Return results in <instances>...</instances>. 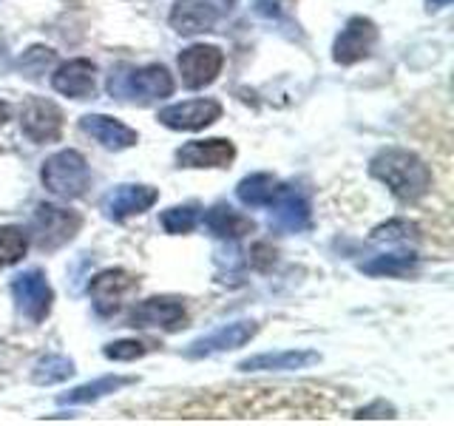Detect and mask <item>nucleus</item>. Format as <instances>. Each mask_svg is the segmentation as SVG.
<instances>
[{
    "mask_svg": "<svg viewBox=\"0 0 454 426\" xmlns=\"http://www.w3.org/2000/svg\"><path fill=\"white\" fill-rule=\"evenodd\" d=\"M74 375V361L66 359V355H46L35 364V383H60L66 378Z\"/></svg>",
    "mask_w": 454,
    "mask_h": 426,
    "instance_id": "23",
    "label": "nucleus"
},
{
    "mask_svg": "<svg viewBox=\"0 0 454 426\" xmlns=\"http://www.w3.org/2000/svg\"><path fill=\"white\" fill-rule=\"evenodd\" d=\"M28 248V239L20 227H0V267H9V264H18L23 259V253Z\"/></svg>",
    "mask_w": 454,
    "mask_h": 426,
    "instance_id": "24",
    "label": "nucleus"
},
{
    "mask_svg": "<svg viewBox=\"0 0 454 426\" xmlns=\"http://www.w3.org/2000/svg\"><path fill=\"white\" fill-rule=\"evenodd\" d=\"M137 288V279L128 270H103L89 284L91 298L99 312H114L120 307V298Z\"/></svg>",
    "mask_w": 454,
    "mask_h": 426,
    "instance_id": "14",
    "label": "nucleus"
},
{
    "mask_svg": "<svg viewBox=\"0 0 454 426\" xmlns=\"http://www.w3.org/2000/svg\"><path fill=\"white\" fill-rule=\"evenodd\" d=\"M23 134L32 139V142H54L63 131V111L57 108L51 99H28L26 108H23Z\"/></svg>",
    "mask_w": 454,
    "mask_h": 426,
    "instance_id": "9",
    "label": "nucleus"
},
{
    "mask_svg": "<svg viewBox=\"0 0 454 426\" xmlns=\"http://www.w3.org/2000/svg\"><path fill=\"white\" fill-rule=\"evenodd\" d=\"M51 85L66 97L85 99L94 91V66L89 60H68L54 71Z\"/></svg>",
    "mask_w": 454,
    "mask_h": 426,
    "instance_id": "18",
    "label": "nucleus"
},
{
    "mask_svg": "<svg viewBox=\"0 0 454 426\" xmlns=\"http://www.w3.org/2000/svg\"><path fill=\"white\" fill-rule=\"evenodd\" d=\"M151 347L142 344V341H114V344H108L103 352H106V359H111V361H137Z\"/></svg>",
    "mask_w": 454,
    "mask_h": 426,
    "instance_id": "27",
    "label": "nucleus"
},
{
    "mask_svg": "<svg viewBox=\"0 0 454 426\" xmlns=\"http://www.w3.org/2000/svg\"><path fill=\"white\" fill-rule=\"evenodd\" d=\"M12 296H14V302H18V310L28 321L46 319L49 310H51V298H54L49 281L40 270H26V273H20L18 279H14Z\"/></svg>",
    "mask_w": 454,
    "mask_h": 426,
    "instance_id": "4",
    "label": "nucleus"
},
{
    "mask_svg": "<svg viewBox=\"0 0 454 426\" xmlns=\"http://www.w3.org/2000/svg\"><path fill=\"white\" fill-rule=\"evenodd\" d=\"M451 0H429V9H440V6H449Z\"/></svg>",
    "mask_w": 454,
    "mask_h": 426,
    "instance_id": "33",
    "label": "nucleus"
},
{
    "mask_svg": "<svg viewBox=\"0 0 454 426\" xmlns=\"http://www.w3.org/2000/svg\"><path fill=\"white\" fill-rule=\"evenodd\" d=\"M290 4H293V0H253V9L267 20H278V18L287 14Z\"/></svg>",
    "mask_w": 454,
    "mask_h": 426,
    "instance_id": "29",
    "label": "nucleus"
},
{
    "mask_svg": "<svg viewBox=\"0 0 454 426\" xmlns=\"http://www.w3.org/2000/svg\"><path fill=\"white\" fill-rule=\"evenodd\" d=\"M281 191H284V185L273 174H250V177H245L239 182L236 196L245 205L259 208V205H273L276 199L281 196Z\"/></svg>",
    "mask_w": 454,
    "mask_h": 426,
    "instance_id": "21",
    "label": "nucleus"
},
{
    "mask_svg": "<svg viewBox=\"0 0 454 426\" xmlns=\"http://www.w3.org/2000/svg\"><path fill=\"white\" fill-rule=\"evenodd\" d=\"M160 193L151 185H120L117 191H111L103 199V210L108 219H128V217H137V213L148 210Z\"/></svg>",
    "mask_w": 454,
    "mask_h": 426,
    "instance_id": "13",
    "label": "nucleus"
},
{
    "mask_svg": "<svg viewBox=\"0 0 454 426\" xmlns=\"http://www.w3.org/2000/svg\"><path fill=\"white\" fill-rule=\"evenodd\" d=\"M378 241H397V239H409V236H415V225H409L403 219H395V222H387V225H380L375 227V233H372Z\"/></svg>",
    "mask_w": 454,
    "mask_h": 426,
    "instance_id": "28",
    "label": "nucleus"
},
{
    "mask_svg": "<svg viewBox=\"0 0 454 426\" xmlns=\"http://www.w3.org/2000/svg\"><path fill=\"white\" fill-rule=\"evenodd\" d=\"M369 174L380 179L397 199H403V202H415V199H420L432 185V174H429V168L423 165L420 156L409 154L403 148H387L375 154L372 162H369Z\"/></svg>",
    "mask_w": 454,
    "mask_h": 426,
    "instance_id": "1",
    "label": "nucleus"
},
{
    "mask_svg": "<svg viewBox=\"0 0 454 426\" xmlns=\"http://www.w3.org/2000/svg\"><path fill=\"white\" fill-rule=\"evenodd\" d=\"M9 120V106L6 103H0V125H4Z\"/></svg>",
    "mask_w": 454,
    "mask_h": 426,
    "instance_id": "32",
    "label": "nucleus"
},
{
    "mask_svg": "<svg viewBox=\"0 0 454 426\" xmlns=\"http://www.w3.org/2000/svg\"><path fill=\"white\" fill-rule=\"evenodd\" d=\"M80 225H82V219L74 210H66L57 205H37L35 219H32L35 239L43 250H54V248L66 245L68 239H74Z\"/></svg>",
    "mask_w": 454,
    "mask_h": 426,
    "instance_id": "3",
    "label": "nucleus"
},
{
    "mask_svg": "<svg viewBox=\"0 0 454 426\" xmlns=\"http://www.w3.org/2000/svg\"><path fill=\"white\" fill-rule=\"evenodd\" d=\"M80 128L85 134H91L99 146L114 148V151H122V148H131L137 146V131L134 128L122 125L120 120L106 117V114H85L80 120Z\"/></svg>",
    "mask_w": 454,
    "mask_h": 426,
    "instance_id": "15",
    "label": "nucleus"
},
{
    "mask_svg": "<svg viewBox=\"0 0 454 426\" xmlns=\"http://www.w3.org/2000/svg\"><path fill=\"white\" fill-rule=\"evenodd\" d=\"M270 262H276V250H270V245H255L253 248V264L255 267H270Z\"/></svg>",
    "mask_w": 454,
    "mask_h": 426,
    "instance_id": "31",
    "label": "nucleus"
},
{
    "mask_svg": "<svg viewBox=\"0 0 454 426\" xmlns=\"http://www.w3.org/2000/svg\"><path fill=\"white\" fill-rule=\"evenodd\" d=\"M205 225H207V231L219 239H241V236L253 233V219L241 217L239 210L227 208V205L210 208L205 213Z\"/></svg>",
    "mask_w": 454,
    "mask_h": 426,
    "instance_id": "20",
    "label": "nucleus"
},
{
    "mask_svg": "<svg viewBox=\"0 0 454 426\" xmlns=\"http://www.w3.org/2000/svg\"><path fill=\"white\" fill-rule=\"evenodd\" d=\"M188 312H184V304L179 298H170V296H153L145 298L142 304H137L131 310V327H139V330H151V327H160V330L174 333L184 324Z\"/></svg>",
    "mask_w": 454,
    "mask_h": 426,
    "instance_id": "5",
    "label": "nucleus"
},
{
    "mask_svg": "<svg viewBox=\"0 0 454 426\" xmlns=\"http://www.w3.org/2000/svg\"><path fill=\"white\" fill-rule=\"evenodd\" d=\"M375 40H378V28L372 20L369 18H349L347 26L340 28L335 46H333L335 63L352 66V63L364 60V57H369V51H372Z\"/></svg>",
    "mask_w": 454,
    "mask_h": 426,
    "instance_id": "6",
    "label": "nucleus"
},
{
    "mask_svg": "<svg viewBox=\"0 0 454 426\" xmlns=\"http://www.w3.org/2000/svg\"><path fill=\"white\" fill-rule=\"evenodd\" d=\"M111 91L139 97L142 103H151V99H162L174 91V80H170L165 66H145V68L131 71V75L125 77V85H111Z\"/></svg>",
    "mask_w": 454,
    "mask_h": 426,
    "instance_id": "10",
    "label": "nucleus"
},
{
    "mask_svg": "<svg viewBox=\"0 0 454 426\" xmlns=\"http://www.w3.org/2000/svg\"><path fill=\"white\" fill-rule=\"evenodd\" d=\"M43 185L60 199H77L89 188V165L77 151H60L43 165Z\"/></svg>",
    "mask_w": 454,
    "mask_h": 426,
    "instance_id": "2",
    "label": "nucleus"
},
{
    "mask_svg": "<svg viewBox=\"0 0 454 426\" xmlns=\"http://www.w3.org/2000/svg\"><path fill=\"white\" fill-rule=\"evenodd\" d=\"M219 12L213 9L207 0H179V4L170 9V26L174 32L191 37V35H202L207 28H213Z\"/></svg>",
    "mask_w": 454,
    "mask_h": 426,
    "instance_id": "16",
    "label": "nucleus"
},
{
    "mask_svg": "<svg viewBox=\"0 0 454 426\" xmlns=\"http://www.w3.org/2000/svg\"><path fill=\"white\" fill-rule=\"evenodd\" d=\"M199 225V208L182 205V208H168L162 213V227L168 233H191Z\"/></svg>",
    "mask_w": 454,
    "mask_h": 426,
    "instance_id": "26",
    "label": "nucleus"
},
{
    "mask_svg": "<svg viewBox=\"0 0 454 426\" xmlns=\"http://www.w3.org/2000/svg\"><path fill=\"white\" fill-rule=\"evenodd\" d=\"M411 264H415V256L411 253H389V256H378V259L364 264V273L372 276H406Z\"/></svg>",
    "mask_w": 454,
    "mask_h": 426,
    "instance_id": "25",
    "label": "nucleus"
},
{
    "mask_svg": "<svg viewBox=\"0 0 454 426\" xmlns=\"http://www.w3.org/2000/svg\"><path fill=\"white\" fill-rule=\"evenodd\" d=\"M355 418H395V409L389 406V404H383V401H378L375 406H366V409H361L358 415Z\"/></svg>",
    "mask_w": 454,
    "mask_h": 426,
    "instance_id": "30",
    "label": "nucleus"
},
{
    "mask_svg": "<svg viewBox=\"0 0 454 426\" xmlns=\"http://www.w3.org/2000/svg\"><path fill=\"white\" fill-rule=\"evenodd\" d=\"M233 156L236 148L227 139H193L179 148L176 162L182 168H227Z\"/></svg>",
    "mask_w": 454,
    "mask_h": 426,
    "instance_id": "12",
    "label": "nucleus"
},
{
    "mask_svg": "<svg viewBox=\"0 0 454 426\" xmlns=\"http://www.w3.org/2000/svg\"><path fill=\"white\" fill-rule=\"evenodd\" d=\"M222 117V106L216 99H191V103H176L160 111V122L174 128V131H199Z\"/></svg>",
    "mask_w": 454,
    "mask_h": 426,
    "instance_id": "8",
    "label": "nucleus"
},
{
    "mask_svg": "<svg viewBox=\"0 0 454 426\" xmlns=\"http://www.w3.org/2000/svg\"><path fill=\"white\" fill-rule=\"evenodd\" d=\"M128 383H134V378H125V375H106L94 383H82V387L71 390L68 395H60V404H91V401H99L103 395L108 392H117Z\"/></svg>",
    "mask_w": 454,
    "mask_h": 426,
    "instance_id": "22",
    "label": "nucleus"
},
{
    "mask_svg": "<svg viewBox=\"0 0 454 426\" xmlns=\"http://www.w3.org/2000/svg\"><path fill=\"white\" fill-rule=\"evenodd\" d=\"M321 355L312 350H284V352H262L253 355V359H245L239 364L241 373H284V369H304L309 364H318Z\"/></svg>",
    "mask_w": 454,
    "mask_h": 426,
    "instance_id": "17",
    "label": "nucleus"
},
{
    "mask_svg": "<svg viewBox=\"0 0 454 426\" xmlns=\"http://www.w3.org/2000/svg\"><path fill=\"white\" fill-rule=\"evenodd\" d=\"M273 205H276L273 225L278 227V231L298 233V231H304V227L309 225V205H307V199L301 193L284 188Z\"/></svg>",
    "mask_w": 454,
    "mask_h": 426,
    "instance_id": "19",
    "label": "nucleus"
},
{
    "mask_svg": "<svg viewBox=\"0 0 454 426\" xmlns=\"http://www.w3.org/2000/svg\"><path fill=\"white\" fill-rule=\"evenodd\" d=\"M255 333H259V324H255V321L227 324V327H219L216 333H210L205 338L193 341V344L188 347V355H191V359H202V355H216V352L245 347Z\"/></svg>",
    "mask_w": 454,
    "mask_h": 426,
    "instance_id": "11",
    "label": "nucleus"
},
{
    "mask_svg": "<svg viewBox=\"0 0 454 426\" xmlns=\"http://www.w3.org/2000/svg\"><path fill=\"white\" fill-rule=\"evenodd\" d=\"M224 57L216 46H191L179 54V71H182V83L188 89H202L216 80L222 71Z\"/></svg>",
    "mask_w": 454,
    "mask_h": 426,
    "instance_id": "7",
    "label": "nucleus"
}]
</instances>
